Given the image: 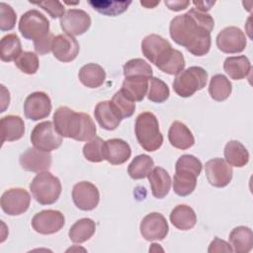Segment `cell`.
<instances>
[{
  "mask_svg": "<svg viewBox=\"0 0 253 253\" xmlns=\"http://www.w3.org/2000/svg\"><path fill=\"white\" fill-rule=\"evenodd\" d=\"M213 27L214 21L210 14L192 8L171 20L169 33L177 44L196 56H203L210 51Z\"/></svg>",
  "mask_w": 253,
  "mask_h": 253,
  "instance_id": "obj_1",
  "label": "cell"
},
{
  "mask_svg": "<svg viewBox=\"0 0 253 253\" xmlns=\"http://www.w3.org/2000/svg\"><path fill=\"white\" fill-rule=\"evenodd\" d=\"M53 125L63 137L78 141H89L96 136V126L92 118L85 113H77L61 106L53 114Z\"/></svg>",
  "mask_w": 253,
  "mask_h": 253,
  "instance_id": "obj_2",
  "label": "cell"
},
{
  "mask_svg": "<svg viewBox=\"0 0 253 253\" xmlns=\"http://www.w3.org/2000/svg\"><path fill=\"white\" fill-rule=\"evenodd\" d=\"M134 132L139 145L146 151H155L163 143V135L159 130L158 120L151 112H143L137 116Z\"/></svg>",
  "mask_w": 253,
  "mask_h": 253,
  "instance_id": "obj_3",
  "label": "cell"
},
{
  "mask_svg": "<svg viewBox=\"0 0 253 253\" xmlns=\"http://www.w3.org/2000/svg\"><path fill=\"white\" fill-rule=\"evenodd\" d=\"M60 180L48 171L37 174L30 184V191L34 199L42 206L54 204L61 194Z\"/></svg>",
  "mask_w": 253,
  "mask_h": 253,
  "instance_id": "obj_4",
  "label": "cell"
},
{
  "mask_svg": "<svg viewBox=\"0 0 253 253\" xmlns=\"http://www.w3.org/2000/svg\"><path fill=\"white\" fill-rule=\"evenodd\" d=\"M141 51L151 63L162 71L173 58L177 49L172 48L171 43L161 36L151 34L142 40Z\"/></svg>",
  "mask_w": 253,
  "mask_h": 253,
  "instance_id": "obj_5",
  "label": "cell"
},
{
  "mask_svg": "<svg viewBox=\"0 0 253 253\" xmlns=\"http://www.w3.org/2000/svg\"><path fill=\"white\" fill-rule=\"evenodd\" d=\"M207 82L208 72L201 66H191L176 75L173 89L180 97L188 98L206 87Z\"/></svg>",
  "mask_w": 253,
  "mask_h": 253,
  "instance_id": "obj_6",
  "label": "cell"
},
{
  "mask_svg": "<svg viewBox=\"0 0 253 253\" xmlns=\"http://www.w3.org/2000/svg\"><path fill=\"white\" fill-rule=\"evenodd\" d=\"M19 31L26 40L36 42L49 33V21L40 11L29 10L21 16Z\"/></svg>",
  "mask_w": 253,
  "mask_h": 253,
  "instance_id": "obj_7",
  "label": "cell"
},
{
  "mask_svg": "<svg viewBox=\"0 0 253 253\" xmlns=\"http://www.w3.org/2000/svg\"><path fill=\"white\" fill-rule=\"evenodd\" d=\"M31 142L39 150L50 152L57 149L62 143V136L57 132L54 125L49 122L38 124L32 130Z\"/></svg>",
  "mask_w": 253,
  "mask_h": 253,
  "instance_id": "obj_8",
  "label": "cell"
},
{
  "mask_svg": "<svg viewBox=\"0 0 253 253\" xmlns=\"http://www.w3.org/2000/svg\"><path fill=\"white\" fill-rule=\"evenodd\" d=\"M0 204L8 215H20L29 209L31 196L23 188H11L2 194Z\"/></svg>",
  "mask_w": 253,
  "mask_h": 253,
  "instance_id": "obj_9",
  "label": "cell"
},
{
  "mask_svg": "<svg viewBox=\"0 0 253 253\" xmlns=\"http://www.w3.org/2000/svg\"><path fill=\"white\" fill-rule=\"evenodd\" d=\"M65 223L63 213L55 210H44L34 215L32 227L40 234H53L58 232Z\"/></svg>",
  "mask_w": 253,
  "mask_h": 253,
  "instance_id": "obj_10",
  "label": "cell"
},
{
  "mask_svg": "<svg viewBox=\"0 0 253 253\" xmlns=\"http://www.w3.org/2000/svg\"><path fill=\"white\" fill-rule=\"evenodd\" d=\"M246 36L241 29L231 26L221 30L216 36V45L224 53H238L246 47Z\"/></svg>",
  "mask_w": 253,
  "mask_h": 253,
  "instance_id": "obj_11",
  "label": "cell"
},
{
  "mask_svg": "<svg viewBox=\"0 0 253 253\" xmlns=\"http://www.w3.org/2000/svg\"><path fill=\"white\" fill-rule=\"evenodd\" d=\"M140 234L147 241L163 240L169 231L166 218L159 212L146 214L140 222Z\"/></svg>",
  "mask_w": 253,
  "mask_h": 253,
  "instance_id": "obj_12",
  "label": "cell"
},
{
  "mask_svg": "<svg viewBox=\"0 0 253 253\" xmlns=\"http://www.w3.org/2000/svg\"><path fill=\"white\" fill-rule=\"evenodd\" d=\"M72 200L79 210L92 211L99 204L100 193L93 183L82 181L74 185L72 189Z\"/></svg>",
  "mask_w": 253,
  "mask_h": 253,
  "instance_id": "obj_13",
  "label": "cell"
},
{
  "mask_svg": "<svg viewBox=\"0 0 253 253\" xmlns=\"http://www.w3.org/2000/svg\"><path fill=\"white\" fill-rule=\"evenodd\" d=\"M205 173L209 183L216 188L227 186L232 179V168L222 158H212L206 162Z\"/></svg>",
  "mask_w": 253,
  "mask_h": 253,
  "instance_id": "obj_14",
  "label": "cell"
},
{
  "mask_svg": "<svg viewBox=\"0 0 253 253\" xmlns=\"http://www.w3.org/2000/svg\"><path fill=\"white\" fill-rule=\"evenodd\" d=\"M51 111V101L44 92H34L30 94L24 103V114L27 119L39 121L48 117Z\"/></svg>",
  "mask_w": 253,
  "mask_h": 253,
  "instance_id": "obj_15",
  "label": "cell"
},
{
  "mask_svg": "<svg viewBox=\"0 0 253 253\" xmlns=\"http://www.w3.org/2000/svg\"><path fill=\"white\" fill-rule=\"evenodd\" d=\"M90 16L80 9H69L60 18V27L69 36L83 35L91 26Z\"/></svg>",
  "mask_w": 253,
  "mask_h": 253,
  "instance_id": "obj_16",
  "label": "cell"
},
{
  "mask_svg": "<svg viewBox=\"0 0 253 253\" xmlns=\"http://www.w3.org/2000/svg\"><path fill=\"white\" fill-rule=\"evenodd\" d=\"M19 162L24 170L40 173L50 168L52 157L49 152L39 150L36 147H30L20 155Z\"/></svg>",
  "mask_w": 253,
  "mask_h": 253,
  "instance_id": "obj_17",
  "label": "cell"
},
{
  "mask_svg": "<svg viewBox=\"0 0 253 253\" xmlns=\"http://www.w3.org/2000/svg\"><path fill=\"white\" fill-rule=\"evenodd\" d=\"M52 53L61 62L74 60L79 53V43L75 38L67 34H60L54 37L52 42Z\"/></svg>",
  "mask_w": 253,
  "mask_h": 253,
  "instance_id": "obj_18",
  "label": "cell"
},
{
  "mask_svg": "<svg viewBox=\"0 0 253 253\" xmlns=\"http://www.w3.org/2000/svg\"><path fill=\"white\" fill-rule=\"evenodd\" d=\"M94 116L100 126L107 130L116 129L123 120L112 101L99 102L95 107Z\"/></svg>",
  "mask_w": 253,
  "mask_h": 253,
  "instance_id": "obj_19",
  "label": "cell"
},
{
  "mask_svg": "<svg viewBox=\"0 0 253 253\" xmlns=\"http://www.w3.org/2000/svg\"><path fill=\"white\" fill-rule=\"evenodd\" d=\"M130 155V146L123 139L111 138L104 142V158L112 165L124 164Z\"/></svg>",
  "mask_w": 253,
  "mask_h": 253,
  "instance_id": "obj_20",
  "label": "cell"
},
{
  "mask_svg": "<svg viewBox=\"0 0 253 253\" xmlns=\"http://www.w3.org/2000/svg\"><path fill=\"white\" fill-rule=\"evenodd\" d=\"M168 139L172 146L181 150L188 149L195 143L192 131L185 124L179 121H175L171 124L168 131Z\"/></svg>",
  "mask_w": 253,
  "mask_h": 253,
  "instance_id": "obj_21",
  "label": "cell"
},
{
  "mask_svg": "<svg viewBox=\"0 0 253 253\" xmlns=\"http://www.w3.org/2000/svg\"><path fill=\"white\" fill-rule=\"evenodd\" d=\"M2 143L5 141H15L20 139L25 132V123L19 116L8 115L1 119Z\"/></svg>",
  "mask_w": 253,
  "mask_h": 253,
  "instance_id": "obj_22",
  "label": "cell"
},
{
  "mask_svg": "<svg viewBox=\"0 0 253 253\" xmlns=\"http://www.w3.org/2000/svg\"><path fill=\"white\" fill-rule=\"evenodd\" d=\"M150 79L144 76L125 77L122 85V91L134 102L143 100L149 87Z\"/></svg>",
  "mask_w": 253,
  "mask_h": 253,
  "instance_id": "obj_23",
  "label": "cell"
},
{
  "mask_svg": "<svg viewBox=\"0 0 253 253\" xmlns=\"http://www.w3.org/2000/svg\"><path fill=\"white\" fill-rule=\"evenodd\" d=\"M152 195L156 199H163L170 191L171 177L162 167H154L147 176Z\"/></svg>",
  "mask_w": 253,
  "mask_h": 253,
  "instance_id": "obj_24",
  "label": "cell"
},
{
  "mask_svg": "<svg viewBox=\"0 0 253 253\" xmlns=\"http://www.w3.org/2000/svg\"><path fill=\"white\" fill-rule=\"evenodd\" d=\"M78 78L84 86L88 88H98L105 82L106 71L97 63H87L80 68Z\"/></svg>",
  "mask_w": 253,
  "mask_h": 253,
  "instance_id": "obj_25",
  "label": "cell"
},
{
  "mask_svg": "<svg viewBox=\"0 0 253 253\" xmlns=\"http://www.w3.org/2000/svg\"><path fill=\"white\" fill-rule=\"evenodd\" d=\"M173 178V190L180 197L192 194L197 186L198 175L186 169H175Z\"/></svg>",
  "mask_w": 253,
  "mask_h": 253,
  "instance_id": "obj_26",
  "label": "cell"
},
{
  "mask_svg": "<svg viewBox=\"0 0 253 253\" xmlns=\"http://www.w3.org/2000/svg\"><path fill=\"white\" fill-rule=\"evenodd\" d=\"M170 221L180 230H189L196 225L197 215L191 207L187 205H178L170 213Z\"/></svg>",
  "mask_w": 253,
  "mask_h": 253,
  "instance_id": "obj_27",
  "label": "cell"
},
{
  "mask_svg": "<svg viewBox=\"0 0 253 253\" xmlns=\"http://www.w3.org/2000/svg\"><path fill=\"white\" fill-rule=\"evenodd\" d=\"M229 242L236 253H248L253 247V232L247 226H237L229 234Z\"/></svg>",
  "mask_w": 253,
  "mask_h": 253,
  "instance_id": "obj_28",
  "label": "cell"
},
{
  "mask_svg": "<svg viewBox=\"0 0 253 253\" xmlns=\"http://www.w3.org/2000/svg\"><path fill=\"white\" fill-rule=\"evenodd\" d=\"M223 69L231 79L240 80L250 73L251 63L245 55L229 56L223 62Z\"/></svg>",
  "mask_w": 253,
  "mask_h": 253,
  "instance_id": "obj_29",
  "label": "cell"
},
{
  "mask_svg": "<svg viewBox=\"0 0 253 253\" xmlns=\"http://www.w3.org/2000/svg\"><path fill=\"white\" fill-rule=\"evenodd\" d=\"M224 158L230 166L243 167L249 161V152L240 141L230 140L225 144Z\"/></svg>",
  "mask_w": 253,
  "mask_h": 253,
  "instance_id": "obj_30",
  "label": "cell"
},
{
  "mask_svg": "<svg viewBox=\"0 0 253 253\" xmlns=\"http://www.w3.org/2000/svg\"><path fill=\"white\" fill-rule=\"evenodd\" d=\"M95 230V221L91 218L84 217L78 219L74 224L71 225L69 228L68 236L72 242L80 244L89 240L94 235Z\"/></svg>",
  "mask_w": 253,
  "mask_h": 253,
  "instance_id": "obj_31",
  "label": "cell"
},
{
  "mask_svg": "<svg viewBox=\"0 0 253 253\" xmlns=\"http://www.w3.org/2000/svg\"><path fill=\"white\" fill-rule=\"evenodd\" d=\"M22 45L16 34H8L0 42V57L2 61H15L22 53Z\"/></svg>",
  "mask_w": 253,
  "mask_h": 253,
  "instance_id": "obj_32",
  "label": "cell"
},
{
  "mask_svg": "<svg viewBox=\"0 0 253 253\" xmlns=\"http://www.w3.org/2000/svg\"><path fill=\"white\" fill-rule=\"evenodd\" d=\"M88 4L100 14L115 17L127 10L131 1H114V0H90Z\"/></svg>",
  "mask_w": 253,
  "mask_h": 253,
  "instance_id": "obj_33",
  "label": "cell"
},
{
  "mask_svg": "<svg viewBox=\"0 0 253 253\" xmlns=\"http://www.w3.org/2000/svg\"><path fill=\"white\" fill-rule=\"evenodd\" d=\"M232 91V85L223 74H215L211 77L209 85V93L211 99L217 102L226 100Z\"/></svg>",
  "mask_w": 253,
  "mask_h": 253,
  "instance_id": "obj_34",
  "label": "cell"
},
{
  "mask_svg": "<svg viewBox=\"0 0 253 253\" xmlns=\"http://www.w3.org/2000/svg\"><path fill=\"white\" fill-rule=\"evenodd\" d=\"M154 166L153 159L146 154L135 156L127 167V173L133 180L146 178Z\"/></svg>",
  "mask_w": 253,
  "mask_h": 253,
  "instance_id": "obj_35",
  "label": "cell"
},
{
  "mask_svg": "<svg viewBox=\"0 0 253 253\" xmlns=\"http://www.w3.org/2000/svg\"><path fill=\"white\" fill-rule=\"evenodd\" d=\"M152 68L149 63L141 58H133L128 60L124 65V76H144L149 79L152 78Z\"/></svg>",
  "mask_w": 253,
  "mask_h": 253,
  "instance_id": "obj_36",
  "label": "cell"
},
{
  "mask_svg": "<svg viewBox=\"0 0 253 253\" xmlns=\"http://www.w3.org/2000/svg\"><path fill=\"white\" fill-rule=\"evenodd\" d=\"M104 140L95 136L91 140L85 143L83 146V155L90 162H101L105 160L104 158Z\"/></svg>",
  "mask_w": 253,
  "mask_h": 253,
  "instance_id": "obj_37",
  "label": "cell"
},
{
  "mask_svg": "<svg viewBox=\"0 0 253 253\" xmlns=\"http://www.w3.org/2000/svg\"><path fill=\"white\" fill-rule=\"evenodd\" d=\"M170 95V90L167 84L157 77H152L150 79L149 90L147 93V98L153 103H163Z\"/></svg>",
  "mask_w": 253,
  "mask_h": 253,
  "instance_id": "obj_38",
  "label": "cell"
},
{
  "mask_svg": "<svg viewBox=\"0 0 253 253\" xmlns=\"http://www.w3.org/2000/svg\"><path fill=\"white\" fill-rule=\"evenodd\" d=\"M112 103L120 113L122 119L129 118L133 115L135 110V103L127 97L122 90L115 93L112 98Z\"/></svg>",
  "mask_w": 253,
  "mask_h": 253,
  "instance_id": "obj_39",
  "label": "cell"
},
{
  "mask_svg": "<svg viewBox=\"0 0 253 253\" xmlns=\"http://www.w3.org/2000/svg\"><path fill=\"white\" fill-rule=\"evenodd\" d=\"M15 65L26 74H35L39 69V57L32 51H23L15 60Z\"/></svg>",
  "mask_w": 253,
  "mask_h": 253,
  "instance_id": "obj_40",
  "label": "cell"
},
{
  "mask_svg": "<svg viewBox=\"0 0 253 253\" xmlns=\"http://www.w3.org/2000/svg\"><path fill=\"white\" fill-rule=\"evenodd\" d=\"M17 21V16L14 9L4 3H0V30L2 32L14 29Z\"/></svg>",
  "mask_w": 253,
  "mask_h": 253,
  "instance_id": "obj_41",
  "label": "cell"
},
{
  "mask_svg": "<svg viewBox=\"0 0 253 253\" xmlns=\"http://www.w3.org/2000/svg\"><path fill=\"white\" fill-rule=\"evenodd\" d=\"M175 169L190 170L199 176L202 172L203 165L202 162L196 156L191 154H184L178 158L175 165Z\"/></svg>",
  "mask_w": 253,
  "mask_h": 253,
  "instance_id": "obj_42",
  "label": "cell"
},
{
  "mask_svg": "<svg viewBox=\"0 0 253 253\" xmlns=\"http://www.w3.org/2000/svg\"><path fill=\"white\" fill-rule=\"evenodd\" d=\"M31 3L43 9L53 19L59 18V17L61 18L65 13L64 6L59 1H42V2H31Z\"/></svg>",
  "mask_w": 253,
  "mask_h": 253,
  "instance_id": "obj_43",
  "label": "cell"
},
{
  "mask_svg": "<svg viewBox=\"0 0 253 253\" xmlns=\"http://www.w3.org/2000/svg\"><path fill=\"white\" fill-rule=\"evenodd\" d=\"M53 35L52 33H48L43 38L34 42V47L37 53L40 55H43L48 53L52 48V42H53Z\"/></svg>",
  "mask_w": 253,
  "mask_h": 253,
  "instance_id": "obj_44",
  "label": "cell"
},
{
  "mask_svg": "<svg viewBox=\"0 0 253 253\" xmlns=\"http://www.w3.org/2000/svg\"><path fill=\"white\" fill-rule=\"evenodd\" d=\"M208 252H233L232 247L227 243L226 241L219 239L218 237H215L210 244V247L208 249Z\"/></svg>",
  "mask_w": 253,
  "mask_h": 253,
  "instance_id": "obj_45",
  "label": "cell"
},
{
  "mask_svg": "<svg viewBox=\"0 0 253 253\" xmlns=\"http://www.w3.org/2000/svg\"><path fill=\"white\" fill-rule=\"evenodd\" d=\"M165 5L168 7V9L178 12L181 10L186 9L190 5V1L186 0H174V1H165Z\"/></svg>",
  "mask_w": 253,
  "mask_h": 253,
  "instance_id": "obj_46",
  "label": "cell"
},
{
  "mask_svg": "<svg viewBox=\"0 0 253 253\" xmlns=\"http://www.w3.org/2000/svg\"><path fill=\"white\" fill-rule=\"evenodd\" d=\"M1 113L5 112L6 108L9 106L10 103V94L9 91L5 88L4 85H1Z\"/></svg>",
  "mask_w": 253,
  "mask_h": 253,
  "instance_id": "obj_47",
  "label": "cell"
},
{
  "mask_svg": "<svg viewBox=\"0 0 253 253\" xmlns=\"http://www.w3.org/2000/svg\"><path fill=\"white\" fill-rule=\"evenodd\" d=\"M193 4L196 6L197 10L206 13L211 8V6L215 4V2L214 1H193Z\"/></svg>",
  "mask_w": 253,
  "mask_h": 253,
  "instance_id": "obj_48",
  "label": "cell"
},
{
  "mask_svg": "<svg viewBox=\"0 0 253 253\" xmlns=\"http://www.w3.org/2000/svg\"><path fill=\"white\" fill-rule=\"evenodd\" d=\"M140 4L142 6H144L145 8H154L156 5L159 4V1H155V2H149V1H140Z\"/></svg>",
  "mask_w": 253,
  "mask_h": 253,
  "instance_id": "obj_49",
  "label": "cell"
}]
</instances>
